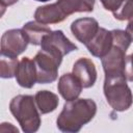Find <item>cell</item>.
I'll list each match as a JSON object with an SVG mask.
<instances>
[{
  "label": "cell",
  "instance_id": "cell-1",
  "mask_svg": "<svg viewBox=\"0 0 133 133\" xmlns=\"http://www.w3.org/2000/svg\"><path fill=\"white\" fill-rule=\"evenodd\" d=\"M97 112V105L91 99L66 101L57 117V128L62 132L76 133L89 123Z\"/></svg>",
  "mask_w": 133,
  "mask_h": 133
},
{
  "label": "cell",
  "instance_id": "cell-2",
  "mask_svg": "<svg viewBox=\"0 0 133 133\" xmlns=\"http://www.w3.org/2000/svg\"><path fill=\"white\" fill-rule=\"evenodd\" d=\"M95 0H57L55 3L39 6L34 12L35 21L43 24H57L74 12H90Z\"/></svg>",
  "mask_w": 133,
  "mask_h": 133
},
{
  "label": "cell",
  "instance_id": "cell-3",
  "mask_svg": "<svg viewBox=\"0 0 133 133\" xmlns=\"http://www.w3.org/2000/svg\"><path fill=\"white\" fill-rule=\"evenodd\" d=\"M112 48L101 58L105 77H126V52L132 41L124 30H112Z\"/></svg>",
  "mask_w": 133,
  "mask_h": 133
},
{
  "label": "cell",
  "instance_id": "cell-4",
  "mask_svg": "<svg viewBox=\"0 0 133 133\" xmlns=\"http://www.w3.org/2000/svg\"><path fill=\"white\" fill-rule=\"evenodd\" d=\"M35 100L29 95H19L9 104V110L25 133L36 132L41 126V116L34 104Z\"/></svg>",
  "mask_w": 133,
  "mask_h": 133
},
{
  "label": "cell",
  "instance_id": "cell-5",
  "mask_svg": "<svg viewBox=\"0 0 133 133\" xmlns=\"http://www.w3.org/2000/svg\"><path fill=\"white\" fill-rule=\"evenodd\" d=\"M126 80L127 77H105L104 95L115 111H125L132 105L133 97Z\"/></svg>",
  "mask_w": 133,
  "mask_h": 133
},
{
  "label": "cell",
  "instance_id": "cell-6",
  "mask_svg": "<svg viewBox=\"0 0 133 133\" xmlns=\"http://www.w3.org/2000/svg\"><path fill=\"white\" fill-rule=\"evenodd\" d=\"M36 69V82L41 84L51 83L57 79L58 68L61 59L52 55L51 53L41 50L33 58Z\"/></svg>",
  "mask_w": 133,
  "mask_h": 133
},
{
  "label": "cell",
  "instance_id": "cell-7",
  "mask_svg": "<svg viewBox=\"0 0 133 133\" xmlns=\"http://www.w3.org/2000/svg\"><path fill=\"white\" fill-rule=\"evenodd\" d=\"M42 50L51 53L62 60V57L72 51L77 50V46L73 44L61 30H55L48 33L41 44Z\"/></svg>",
  "mask_w": 133,
  "mask_h": 133
},
{
  "label": "cell",
  "instance_id": "cell-8",
  "mask_svg": "<svg viewBox=\"0 0 133 133\" xmlns=\"http://www.w3.org/2000/svg\"><path fill=\"white\" fill-rule=\"evenodd\" d=\"M29 41L23 29H10L1 37V55L18 57L25 51Z\"/></svg>",
  "mask_w": 133,
  "mask_h": 133
},
{
  "label": "cell",
  "instance_id": "cell-9",
  "mask_svg": "<svg viewBox=\"0 0 133 133\" xmlns=\"http://www.w3.org/2000/svg\"><path fill=\"white\" fill-rule=\"evenodd\" d=\"M99 23L94 18H82L75 20L71 25L74 36L82 44L87 45L99 31Z\"/></svg>",
  "mask_w": 133,
  "mask_h": 133
},
{
  "label": "cell",
  "instance_id": "cell-10",
  "mask_svg": "<svg viewBox=\"0 0 133 133\" xmlns=\"http://www.w3.org/2000/svg\"><path fill=\"white\" fill-rule=\"evenodd\" d=\"M112 45H113L112 30L108 31L107 29L100 27L99 31L94 36V38L85 46L91 55H94L95 57L102 58L110 51Z\"/></svg>",
  "mask_w": 133,
  "mask_h": 133
},
{
  "label": "cell",
  "instance_id": "cell-11",
  "mask_svg": "<svg viewBox=\"0 0 133 133\" xmlns=\"http://www.w3.org/2000/svg\"><path fill=\"white\" fill-rule=\"evenodd\" d=\"M73 74L79 79L83 88L91 87L97 80V70L91 59L79 58L73 65Z\"/></svg>",
  "mask_w": 133,
  "mask_h": 133
},
{
  "label": "cell",
  "instance_id": "cell-12",
  "mask_svg": "<svg viewBox=\"0 0 133 133\" xmlns=\"http://www.w3.org/2000/svg\"><path fill=\"white\" fill-rule=\"evenodd\" d=\"M82 84L74 74L62 75L57 83V89L60 96L65 101H73L78 99L82 90Z\"/></svg>",
  "mask_w": 133,
  "mask_h": 133
},
{
  "label": "cell",
  "instance_id": "cell-13",
  "mask_svg": "<svg viewBox=\"0 0 133 133\" xmlns=\"http://www.w3.org/2000/svg\"><path fill=\"white\" fill-rule=\"evenodd\" d=\"M15 77L20 86L31 88L36 82V69L34 61L28 57H23L19 62Z\"/></svg>",
  "mask_w": 133,
  "mask_h": 133
},
{
  "label": "cell",
  "instance_id": "cell-14",
  "mask_svg": "<svg viewBox=\"0 0 133 133\" xmlns=\"http://www.w3.org/2000/svg\"><path fill=\"white\" fill-rule=\"evenodd\" d=\"M23 31L25 32L28 41L30 44L34 46H38L42 44L43 38L51 32V28L48 27L46 24L39 23L37 21H30L27 22L23 26Z\"/></svg>",
  "mask_w": 133,
  "mask_h": 133
},
{
  "label": "cell",
  "instance_id": "cell-15",
  "mask_svg": "<svg viewBox=\"0 0 133 133\" xmlns=\"http://www.w3.org/2000/svg\"><path fill=\"white\" fill-rule=\"evenodd\" d=\"M34 100L42 114H46V113L54 111L59 104L58 97L49 90L37 91L34 96Z\"/></svg>",
  "mask_w": 133,
  "mask_h": 133
},
{
  "label": "cell",
  "instance_id": "cell-16",
  "mask_svg": "<svg viewBox=\"0 0 133 133\" xmlns=\"http://www.w3.org/2000/svg\"><path fill=\"white\" fill-rule=\"evenodd\" d=\"M19 65L17 57H9L1 55L0 60V76L2 78H11L16 76V72Z\"/></svg>",
  "mask_w": 133,
  "mask_h": 133
},
{
  "label": "cell",
  "instance_id": "cell-17",
  "mask_svg": "<svg viewBox=\"0 0 133 133\" xmlns=\"http://www.w3.org/2000/svg\"><path fill=\"white\" fill-rule=\"evenodd\" d=\"M112 14L113 17L118 21H130L131 19H133V0H127L119 9Z\"/></svg>",
  "mask_w": 133,
  "mask_h": 133
},
{
  "label": "cell",
  "instance_id": "cell-18",
  "mask_svg": "<svg viewBox=\"0 0 133 133\" xmlns=\"http://www.w3.org/2000/svg\"><path fill=\"white\" fill-rule=\"evenodd\" d=\"M103 7L106 10H110L112 12L116 11L122 7V5L127 1V0H100Z\"/></svg>",
  "mask_w": 133,
  "mask_h": 133
},
{
  "label": "cell",
  "instance_id": "cell-19",
  "mask_svg": "<svg viewBox=\"0 0 133 133\" xmlns=\"http://www.w3.org/2000/svg\"><path fill=\"white\" fill-rule=\"evenodd\" d=\"M126 77L133 82V53L126 57Z\"/></svg>",
  "mask_w": 133,
  "mask_h": 133
},
{
  "label": "cell",
  "instance_id": "cell-20",
  "mask_svg": "<svg viewBox=\"0 0 133 133\" xmlns=\"http://www.w3.org/2000/svg\"><path fill=\"white\" fill-rule=\"evenodd\" d=\"M18 1H19V0H0L1 8L4 10V9H5V7L10 6V5H12V4H15V3H17Z\"/></svg>",
  "mask_w": 133,
  "mask_h": 133
},
{
  "label": "cell",
  "instance_id": "cell-21",
  "mask_svg": "<svg viewBox=\"0 0 133 133\" xmlns=\"http://www.w3.org/2000/svg\"><path fill=\"white\" fill-rule=\"evenodd\" d=\"M126 32L129 34V36L131 37V41L133 42V19H131L127 25V28H126Z\"/></svg>",
  "mask_w": 133,
  "mask_h": 133
},
{
  "label": "cell",
  "instance_id": "cell-22",
  "mask_svg": "<svg viewBox=\"0 0 133 133\" xmlns=\"http://www.w3.org/2000/svg\"><path fill=\"white\" fill-rule=\"evenodd\" d=\"M35 1H39V2H46V1H49V0H35Z\"/></svg>",
  "mask_w": 133,
  "mask_h": 133
}]
</instances>
